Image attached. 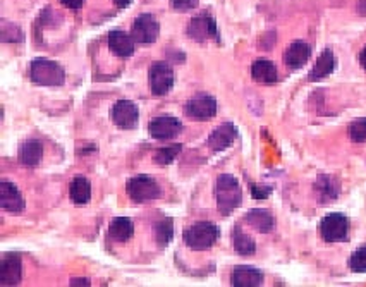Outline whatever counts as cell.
Instances as JSON below:
<instances>
[{
    "mask_svg": "<svg viewBox=\"0 0 366 287\" xmlns=\"http://www.w3.org/2000/svg\"><path fill=\"white\" fill-rule=\"evenodd\" d=\"M215 196H217V207L222 215H231L234 210L239 207L243 201V191L237 179L231 174H220L217 177L215 186Z\"/></svg>",
    "mask_w": 366,
    "mask_h": 287,
    "instance_id": "6da1fadb",
    "label": "cell"
},
{
    "mask_svg": "<svg viewBox=\"0 0 366 287\" xmlns=\"http://www.w3.org/2000/svg\"><path fill=\"white\" fill-rule=\"evenodd\" d=\"M220 236V230L212 222H196L184 230V242L189 249L205 252L215 244Z\"/></svg>",
    "mask_w": 366,
    "mask_h": 287,
    "instance_id": "7a4b0ae2",
    "label": "cell"
},
{
    "mask_svg": "<svg viewBox=\"0 0 366 287\" xmlns=\"http://www.w3.org/2000/svg\"><path fill=\"white\" fill-rule=\"evenodd\" d=\"M30 78L40 86H60L66 81V72L54 60L38 57L30 64Z\"/></svg>",
    "mask_w": 366,
    "mask_h": 287,
    "instance_id": "3957f363",
    "label": "cell"
},
{
    "mask_svg": "<svg viewBox=\"0 0 366 287\" xmlns=\"http://www.w3.org/2000/svg\"><path fill=\"white\" fill-rule=\"evenodd\" d=\"M127 195L131 196L132 201L136 203H144V201L159 200L162 196V189L151 176L147 174H139V176L131 177L126 184Z\"/></svg>",
    "mask_w": 366,
    "mask_h": 287,
    "instance_id": "277c9868",
    "label": "cell"
},
{
    "mask_svg": "<svg viewBox=\"0 0 366 287\" xmlns=\"http://www.w3.org/2000/svg\"><path fill=\"white\" fill-rule=\"evenodd\" d=\"M320 234L325 242H343L349 237V218L343 213H328L321 218Z\"/></svg>",
    "mask_w": 366,
    "mask_h": 287,
    "instance_id": "5b68a950",
    "label": "cell"
},
{
    "mask_svg": "<svg viewBox=\"0 0 366 287\" xmlns=\"http://www.w3.org/2000/svg\"><path fill=\"white\" fill-rule=\"evenodd\" d=\"M148 81H150V90L154 95H166L174 86V71L167 62L156 60L150 66L148 71Z\"/></svg>",
    "mask_w": 366,
    "mask_h": 287,
    "instance_id": "8992f818",
    "label": "cell"
},
{
    "mask_svg": "<svg viewBox=\"0 0 366 287\" xmlns=\"http://www.w3.org/2000/svg\"><path fill=\"white\" fill-rule=\"evenodd\" d=\"M160 33V24L156 21L154 14H142L135 19L131 28V36L135 38V42L143 43V45H150L159 38Z\"/></svg>",
    "mask_w": 366,
    "mask_h": 287,
    "instance_id": "52a82bcc",
    "label": "cell"
},
{
    "mask_svg": "<svg viewBox=\"0 0 366 287\" xmlns=\"http://www.w3.org/2000/svg\"><path fill=\"white\" fill-rule=\"evenodd\" d=\"M110 119L120 129H135L139 123V108L131 100H119L112 107Z\"/></svg>",
    "mask_w": 366,
    "mask_h": 287,
    "instance_id": "ba28073f",
    "label": "cell"
},
{
    "mask_svg": "<svg viewBox=\"0 0 366 287\" xmlns=\"http://www.w3.org/2000/svg\"><path fill=\"white\" fill-rule=\"evenodd\" d=\"M186 114L196 120L212 119L217 114V100L208 93H198L188 100Z\"/></svg>",
    "mask_w": 366,
    "mask_h": 287,
    "instance_id": "9c48e42d",
    "label": "cell"
},
{
    "mask_svg": "<svg viewBox=\"0 0 366 287\" xmlns=\"http://www.w3.org/2000/svg\"><path fill=\"white\" fill-rule=\"evenodd\" d=\"M183 131V124L179 119L171 116H160L150 120L148 124V133L155 140H172Z\"/></svg>",
    "mask_w": 366,
    "mask_h": 287,
    "instance_id": "30bf717a",
    "label": "cell"
},
{
    "mask_svg": "<svg viewBox=\"0 0 366 287\" xmlns=\"http://www.w3.org/2000/svg\"><path fill=\"white\" fill-rule=\"evenodd\" d=\"M188 35L193 40H198V42H205V40H219V31H217L215 19L212 16H208L207 12H203L201 16L191 19L188 26Z\"/></svg>",
    "mask_w": 366,
    "mask_h": 287,
    "instance_id": "8fae6325",
    "label": "cell"
},
{
    "mask_svg": "<svg viewBox=\"0 0 366 287\" xmlns=\"http://www.w3.org/2000/svg\"><path fill=\"white\" fill-rule=\"evenodd\" d=\"M21 258L14 253H7L0 261V284L16 286L21 282Z\"/></svg>",
    "mask_w": 366,
    "mask_h": 287,
    "instance_id": "7c38bea8",
    "label": "cell"
},
{
    "mask_svg": "<svg viewBox=\"0 0 366 287\" xmlns=\"http://www.w3.org/2000/svg\"><path fill=\"white\" fill-rule=\"evenodd\" d=\"M0 205L4 210L11 213H21L24 210V198L18 186L12 184L11 181H4L0 183Z\"/></svg>",
    "mask_w": 366,
    "mask_h": 287,
    "instance_id": "4fadbf2b",
    "label": "cell"
},
{
    "mask_svg": "<svg viewBox=\"0 0 366 287\" xmlns=\"http://www.w3.org/2000/svg\"><path fill=\"white\" fill-rule=\"evenodd\" d=\"M236 138H237V128L232 123H225L222 126L217 128L215 131L208 136L207 143L212 152L219 153V152H224L225 148L231 147V145L236 141Z\"/></svg>",
    "mask_w": 366,
    "mask_h": 287,
    "instance_id": "5bb4252c",
    "label": "cell"
},
{
    "mask_svg": "<svg viewBox=\"0 0 366 287\" xmlns=\"http://www.w3.org/2000/svg\"><path fill=\"white\" fill-rule=\"evenodd\" d=\"M108 48H110L112 54H115L118 57H131L135 54V38L126 33L122 30H112L108 33Z\"/></svg>",
    "mask_w": 366,
    "mask_h": 287,
    "instance_id": "9a60e30c",
    "label": "cell"
},
{
    "mask_svg": "<svg viewBox=\"0 0 366 287\" xmlns=\"http://www.w3.org/2000/svg\"><path fill=\"white\" fill-rule=\"evenodd\" d=\"M309 55H311V47L307 42L297 40V42H292L287 47V50L284 52V62L291 69H299V67H303L308 62Z\"/></svg>",
    "mask_w": 366,
    "mask_h": 287,
    "instance_id": "2e32d148",
    "label": "cell"
},
{
    "mask_svg": "<svg viewBox=\"0 0 366 287\" xmlns=\"http://www.w3.org/2000/svg\"><path fill=\"white\" fill-rule=\"evenodd\" d=\"M261 282H263V274L258 269L246 265L236 266L231 277V284L237 287H256L261 286Z\"/></svg>",
    "mask_w": 366,
    "mask_h": 287,
    "instance_id": "e0dca14e",
    "label": "cell"
},
{
    "mask_svg": "<svg viewBox=\"0 0 366 287\" xmlns=\"http://www.w3.org/2000/svg\"><path fill=\"white\" fill-rule=\"evenodd\" d=\"M315 191L321 203H328V201H333L337 196H339L341 183L336 179V177L321 174L315 183Z\"/></svg>",
    "mask_w": 366,
    "mask_h": 287,
    "instance_id": "ac0fdd59",
    "label": "cell"
},
{
    "mask_svg": "<svg viewBox=\"0 0 366 287\" xmlns=\"http://www.w3.org/2000/svg\"><path fill=\"white\" fill-rule=\"evenodd\" d=\"M251 76L260 84H275L277 79H279V72H277L275 64L267 59H258L253 64Z\"/></svg>",
    "mask_w": 366,
    "mask_h": 287,
    "instance_id": "d6986e66",
    "label": "cell"
},
{
    "mask_svg": "<svg viewBox=\"0 0 366 287\" xmlns=\"http://www.w3.org/2000/svg\"><path fill=\"white\" fill-rule=\"evenodd\" d=\"M244 220H246L253 229H256L261 234L270 232V230L275 227V218H273L270 212H267V210L263 208L249 210L246 217H244Z\"/></svg>",
    "mask_w": 366,
    "mask_h": 287,
    "instance_id": "ffe728a7",
    "label": "cell"
},
{
    "mask_svg": "<svg viewBox=\"0 0 366 287\" xmlns=\"http://www.w3.org/2000/svg\"><path fill=\"white\" fill-rule=\"evenodd\" d=\"M337 66V59L336 55H333L332 50H324L320 54V57L316 59L315 66H313L311 72H309V79L311 81H319V79H324L327 78V76H331L333 69H336Z\"/></svg>",
    "mask_w": 366,
    "mask_h": 287,
    "instance_id": "44dd1931",
    "label": "cell"
},
{
    "mask_svg": "<svg viewBox=\"0 0 366 287\" xmlns=\"http://www.w3.org/2000/svg\"><path fill=\"white\" fill-rule=\"evenodd\" d=\"M135 234V224L131 218L127 217H118L110 222L108 225V236L118 242L130 241Z\"/></svg>",
    "mask_w": 366,
    "mask_h": 287,
    "instance_id": "7402d4cb",
    "label": "cell"
},
{
    "mask_svg": "<svg viewBox=\"0 0 366 287\" xmlns=\"http://www.w3.org/2000/svg\"><path fill=\"white\" fill-rule=\"evenodd\" d=\"M69 196L72 203L86 205L91 200L90 179L84 176H76L69 186Z\"/></svg>",
    "mask_w": 366,
    "mask_h": 287,
    "instance_id": "603a6c76",
    "label": "cell"
},
{
    "mask_svg": "<svg viewBox=\"0 0 366 287\" xmlns=\"http://www.w3.org/2000/svg\"><path fill=\"white\" fill-rule=\"evenodd\" d=\"M43 159V145L38 140L24 141L21 147V162L26 167H36Z\"/></svg>",
    "mask_w": 366,
    "mask_h": 287,
    "instance_id": "cb8c5ba5",
    "label": "cell"
},
{
    "mask_svg": "<svg viewBox=\"0 0 366 287\" xmlns=\"http://www.w3.org/2000/svg\"><path fill=\"white\" fill-rule=\"evenodd\" d=\"M232 241H234V249L237 254L241 257H249V254H255L256 244L248 234L243 232V229L236 227L234 232H232Z\"/></svg>",
    "mask_w": 366,
    "mask_h": 287,
    "instance_id": "d4e9b609",
    "label": "cell"
},
{
    "mask_svg": "<svg viewBox=\"0 0 366 287\" xmlns=\"http://www.w3.org/2000/svg\"><path fill=\"white\" fill-rule=\"evenodd\" d=\"M155 240L159 241V244H168L174 237V222L171 218H162L160 222L155 224Z\"/></svg>",
    "mask_w": 366,
    "mask_h": 287,
    "instance_id": "484cf974",
    "label": "cell"
},
{
    "mask_svg": "<svg viewBox=\"0 0 366 287\" xmlns=\"http://www.w3.org/2000/svg\"><path fill=\"white\" fill-rule=\"evenodd\" d=\"M183 150V145H171V147H164V148H159L156 150L154 160L159 165H168L172 160L178 157V153Z\"/></svg>",
    "mask_w": 366,
    "mask_h": 287,
    "instance_id": "4316f807",
    "label": "cell"
},
{
    "mask_svg": "<svg viewBox=\"0 0 366 287\" xmlns=\"http://www.w3.org/2000/svg\"><path fill=\"white\" fill-rule=\"evenodd\" d=\"M349 266L353 272L365 274L366 272V244H361L349 258Z\"/></svg>",
    "mask_w": 366,
    "mask_h": 287,
    "instance_id": "83f0119b",
    "label": "cell"
},
{
    "mask_svg": "<svg viewBox=\"0 0 366 287\" xmlns=\"http://www.w3.org/2000/svg\"><path fill=\"white\" fill-rule=\"evenodd\" d=\"M349 138L355 143H365L366 141V117L353 120L349 124Z\"/></svg>",
    "mask_w": 366,
    "mask_h": 287,
    "instance_id": "f1b7e54d",
    "label": "cell"
},
{
    "mask_svg": "<svg viewBox=\"0 0 366 287\" xmlns=\"http://www.w3.org/2000/svg\"><path fill=\"white\" fill-rule=\"evenodd\" d=\"M249 189H251V195L253 198H256V200H265V198L270 196L272 193L270 186H260L255 183H249Z\"/></svg>",
    "mask_w": 366,
    "mask_h": 287,
    "instance_id": "f546056e",
    "label": "cell"
},
{
    "mask_svg": "<svg viewBox=\"0 0 366 287\" xmlns=\"http://www.w3.org/2000/svg\"><path fill=\"white\" fill-rule=\"evenodd\" d=\"M174 9L178 11H189V9H195L198 6L200 0H171Z\"/></svg>",
    "mask_w": 366,
    "mask_h": 287,
    "instance_id": "4dcf8cb0",
    "label": "cell"
},
{
    "mask_svg": "<svg viewBox=\"0 0 366 287\" xmlns=\"http://www.w3.org/2000/svg\"><path fill=\"white\" fill-rule=\"evenodd\" d=\"M60 2L64 4L66 7H69V9H81L84 0H60Z\"/></svg>",
    "mask_w": 366,
    "mask_h": 287,
    "instance_id": "1f68e13d",
    "label": "cell"
},
{
    "mask_svg": "<svg viewBox=\"0 0 366 287\" xmlns=\"http://www.w3.org/2000/svg\"><path fill=\"white\" fill-rule=\"evenodd\" d=\"M90 281L88 278H71V286H88Z\"/></svg>",
    "mask_w": 366,
    "mask_h": 287,
    "instance_id": "d6a6232c",
    "label": "cell"
},
{
    "mask_svg": "<svg viewBox=\"0 0 366 287\" xmlns=\"http://www.w3.org/2000/svg\"><path fill=\"white\" fill-rule=\"evenodd\" d=\"M132 2V0H114V4L118 7H120V9H126L127 6H130V4Z\"/></svg>",
    "mask_w": 366,
    "mask_h": 287,
    "instance_id": "836d02e7",
    "label": "cell"
},
{
    "mask_svg": "<svg viewBox=\"0 0 366 287\" xmlns=\"http://www.w3.org/2000/svg\"><path fill=\"white\" fill-rule=\"evenodd\" d=\"M360 64H361V67H363V69L366 71V45H365L363 50L360 52Z\"/></svg>",
    "mask_w": 366,
    "mask_h": 287,
    "instance_id": "e575fe53",
    "label": "cell"
},
{
    "mask_svg": "<svg viewBox=\"0 0 366 287\" xmlns=\"http://www.w3.org/2000/svg\"><path fill=\"white\" fill-rule=\"evenodd\" d=\"M358 12H360L361 16H366V0H360V4H358Z\"/></svg>",
    "mask_w": 366,
    "mask_h": 287,
    "instance_id": "d590c367",
    "label": "cell"
}]
</instances>
